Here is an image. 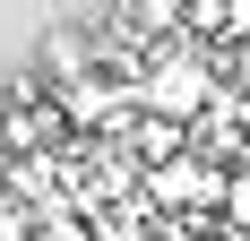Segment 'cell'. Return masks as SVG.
<instances>
[{"label": "cell", "instance_id": "6", "mask_svg": "<svg viewBox=\"0 0 250 241\" xmlns=\"http://www.w3.org/2000/svg\"><path fill=\"white\" fill-rule=\"evenodd\" d=\"M0 164H9V138H0Z\"/></svg>", "mask_w": 250, "mask_h": 241}, {"label": "cell", "instance_id": "1", "mask_svg": "<svg viewBox=\"0 0 250 241\" xmlns=\"http://www.w3.org/2000/svg\"><path fill=\"white\" fill-rule=\"evenodd\" d=\"M216 95L225 86H216V60L207 52H155L147 78H138V103H155V112H173V120H199Z\"/></svg>", "mask_w": 250, "mask_h": 241}, {"label": "cell", "instance_id": "2", "mask_svg": "<svg viewBox=\"0 0 250 241\" xmlns=\"http://www.w3.org/2000/svg\"><path fill=\"white\" fill-rule=\"evenodd\" d=\"M225 181H233V172L216 164V155H199V146L147 164V198H155V207H225Z\"/></svg>", "mask_w": 250, "mask_h": 241}, {"label": "cell", "instance_id": "5", "mask_svg": "<svg viewBox=\"0 0 250 241\" xmlns=\"http://www.w3.org/2000/svg\"><path fill=\"white\" fill-rule=\"evenodd\" d=\"M225 207L250 224V164H233V181H225Z\"/></svg>", "mask_w": 250, "mask_h": 241}, {"label": "cell", "instance_id": "4", "mask_svg": "<svg viewBox=\"0 0 250 241\" xmlns=\"http://www.w3.org/2000/svg\"><path fill=\"white\" fill-rule=\"evenodd\" d=\"M86 69H95V43H86L78 26H52V35H43V86L61 95V86H78Z\"/></svg>", "mask_w": 250, "mask_h": 241}, {"label": "cell", "instance_id": "3", "mask_svg": "<svg viewBox=\"0 0 250 241\" xmlns=\"http://www.w3.org/2000/svg\"><path fill=\"white\" fill-rule=\"evenodd\" d=\"M121 138H129V155H138V164H164V155H181V146H190V120H173V112H155V103H138Z\"/></svg>", "mask_w": 250, "mask_h": 241}]
</instances>
